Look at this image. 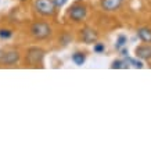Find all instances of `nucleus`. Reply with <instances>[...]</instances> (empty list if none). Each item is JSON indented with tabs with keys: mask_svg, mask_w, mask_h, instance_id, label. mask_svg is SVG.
Here are the masks:
<instances>
[{
	"mask_svg": "<svg viewBox=\"0 0 151 151\" xmlns=\"http://www.w3.org/2000/svg\"><path fill=\"white\" fill-rule=\"evenodd\" d=\"M31 35H32L35 39L37 40H43V39H47L50 37L51 35V27L46 22H33L32 27H31Z\"/></svg>",
	"mask_w": 151,
	"mask_h": 151,
	"instance_id": "nucleus-1",
	"label": "nucleus"
},
{
	"mask_svg": "<svg viewBox=\"0 0 151 151\" xmlns=\"http://www.w3.org/2000/svg\"><path fill=\"white\" fill-rule=\"evenodd\" d=\"M35 10L45 17H50V15H54L57 9L53 0H35Z\"/></svg>",
	"mask_w": 151,
	"mask_h": 151,
	"instance_id": "nucleus-2",
	"label": "nucleus"
},
{
	"mask_svg": "<svg viewBox=\"0 0 151 151\" xmlns=\"http://www.w3.org/2000/svg\"><path fill=\"white\" fill-rule=\"evenodd\" d=\"M87 15V9L83 4H75L72 6L68 11V17L73 22H82Z\"/></svg>",
	"mask_w": 151,
	"mask_h": 151,
	"instance_id": "nucleus-3",
	"label": "nucleus"
},
{
	"mask_svg": "<svg viewBox=\"0 0 151 151\" xmlns=\"http://www.w3.org/2000/svg\"><path fill=\"white\" fill-rule=\"evenodd\" d=\"M45 58V50H42L39 47H31L27 51V61L32 65L40 64Z\"/></svg>",
	"mask_w": 151,
	"mask_h": 151,
	"instance_id": "nucleus-4",
	"label": "nucleus"
},
{
	"mask_svg": "<svg viewBox=\"0 0 151 151\" xmlns=\"http://www.w3.org/2000/svg\"><path fill=\"white\" fill-rule=\"evenodd\" d=\"M19 58H21V55H19V53L17 50H9V51H6L4 55H3L1 64L14 65V64H17V63H18Z\"/></svg>",
	"mask_w": 151,
	"mask_h": 151,
	"instance_id": "nucleus-5",
	"label": "nucleus"
},
{
	"mask_svg": "<svg viewBox=\"0 0 151 151\" xmlns=\"http://www.w3.org/2000/svg\"><path fill=\"white\" fill-rule=\"evenodd\" d=\"M97 37H99V35H97V32L94 29H92V28H85L82 31V40L85 42V43H89V45L96 43Z\"/></svg>",
	"mask_w": 151,
	"mask_h": 151,
	"instance_id": "nucleus-6",
	"label": "nucleus"
},
{
	"mask_svg": "<svg viewBox=\"0 0 151 151\" xmlns=\"http://www.w3.org/2000/svg\"><path fill=\"white\" fill-rule=\"evenodd\" d=\"M124 0H101V7L105 11H116L122 6Z\"/></svg>",
	"mask_w": 151,
	"mask_h": 151,
	"instance_id": "nucleus-7",
	"label": "nucleus"
},
{
	"mask_svg": "<svg viewBox=\"0 0 151 151\" xmlns=\"http://www.w3.org/2000/svg\"><path fill=\"white\" fill-rule=\"evenodd\" d=\"M136 57L140 60H150L151 58V46H139L136 49Z\"/></svg>",
	"mask_w": 151,
	"mask_h": 151,
	"instance_id": "nucleus-8",
	"label": "nucleus"
},
{
	"mask_svg": "<svg viewBox=\"0 0 151 151\" xmlns=\"http://www.w3.org/2000/svg\"><path fill=\"white\" fill-rule=\"evenodd\" d=\"M137 36L140 40L146 42V43H151V29L150 28H139L137 29Z\"/></svg>",
	"mask_w": 151,
	"mask_h": 151,
	"instance_id": "nucleus-9",
	"label": "nucleus"
},
{
	"mask_svg": "<svg viewBox=\"0 0 151 151\" xmlns=\"http://www.w3.org/2000/svg\"><path fill=\"white\" fill-rule=\"evenodd\" d=\"M72 61L76 65H83V63L86 61V57H85L83 53H75V54L72 55Z\"/></svg>",
	"mask_w": 151,
	"mask_h": 151,
	"instance_id": "nucleus-10",
	"label": "nucleus"
},
{
	"mask_svg": "<svg viewBox=\"0 0 151 151\" xmlns=\"http://www.w3.org/2000/svg\"><path fill=\"white\" fill-rule=\"evenodd\" d=\"M126 63H128L129 65H132L133 68H143V67H144L143 63L140 61V58H130V57H128V58H126Z\"/></svg>",
	"mask_w": 151,
	"mask_h": 151,
	"instance_id": "nucleus-11",
	"label": "nucleus"
},
{
	"mask_svg": "<svg viewBox=\"0 0 151 151\" xmlns=\"http://www.w3.org/2000/svg\"><path fill=\"white\" fill-rule=\"evenodd\" d=\"M126 42H128V39H126V36H125V35H119L118 39H116V43H115V47H116V49L119 50V49L125 47Z\"/></svg>",
	"mask_w": 151,
	"mask_h": 151,
	"instance_id": "nucleus-12",
	"label": "nucleus"
},
{
	"mask_svg": "<svg viewBox=\"0 0 151 151\" xmlns=\"http://www.w3.org/2000/svg\"><path fill=\"white\" fill-rule=\"evenodd\" d=\"M129 64L126 63V61H121V60H118V61H114L112 63V65H111V68H128Z\"/></svg>",
	"mask_w": 151,
	"mask_h": 151,
	"instance_id": "nucleus-13",
	"label": "nucleus"
},
{
	"mask_svg": "<svg viewBox=\"0 0 151 151\" xmlns=\"http://www.w3.org/2000/svg\"><path fill=\"white\" fill-rule=\"evenodd\" d=\"M93 50H94V53H99V54H101V53L105 50V47H104V45H103V43H94Z\"/></svg>",
	"mask_w": 151,
	"mask_h": 151,
	"instance_id": "nucleus-14",
	"label": "nucleus"
},
{
	"mask_svg": "<svg viewBox=\"0 0 151 151\" xmlns=\"http://www.w3.org/2000/svg\"><path fill=\"white\" fill-rule=\"evenodd\" d=\"M11 31H9V29H1L0 31V37L1 39H9V37H11Z\"/></svg>",
	"mask_w": 151,
	"mask_h": 151,
	"instance_id": "nucleus-15",
	"label": "nucleus"
},
{
	"mask_svg": "<svg viewBox=\"0 0 151 151\" xmlns=\"http://www.w3.org/2000/svg\"><path fill=\"white\" fill-rule=\"evenodd\" d=\"M67 1H68V0H53L55 9H61L63 6H65V3H67Z\"/></svg>",
	"mask_w": 151,
	"mask_h": 151,
	"instance_id": "nucleus-16",
	"label": "nucleus"
},
{
	"mask_svg": "<svg viewBox=\"0 0 151 151\" xmlns=\"http://www.w3.org/2000/svg\"><path fill=\"white\" fill-rule=\"evenodd\" d=\"M119 51H121V54L124 55V57H128V50H126L125 47H122V49H119Z\"/></svg>",
	"mask_w": 151,
	"mask_h": 151,
	"instance_id": "nucleus-17",
	"label": "nucleus"
},
{
	"mask_svg": "<svg viewBox=\"0 0 151 151\" xmlns=\"http://www.w3.org/2000/svg\"><path fill=\"white\" fill-rule=\"evenodd\" d=\"M4 53H6L4 50H1V49H0V64H1V60H3V55H4Z\"/></svg>",
	"mask_w": 151,
	"mask_h": 151,
	"instance_id": "nucleus-18",
	"label": "nucleus"
},
{
	"mask_svg": "<svg viewBox=\"0 0 151 151\" xmlns=\"http://www.w3.org/2000/svg\"><path fill=\"white\" fill-rule=\"evenodd\" d=\"M21 1H25V0H21Z\"/></svg>",
	"mask_w": 151,
	"mask_h": 151,
	"instance_id": "nucleus-19",
	"label": "nucleus"
}]
</instances>
